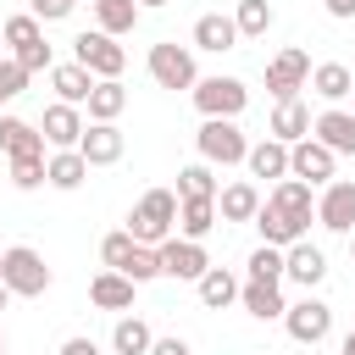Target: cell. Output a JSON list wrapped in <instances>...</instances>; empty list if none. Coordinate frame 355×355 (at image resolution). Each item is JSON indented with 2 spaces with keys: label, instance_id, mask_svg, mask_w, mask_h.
I'll return each instance as SVG.
<instances>
[{
  "label": "cell",
  "instance_id": "1",
  "mask_svg": "<svg viewBox=\"0 0 355 355\" xmlns=\"http://www.w3.org/2000/svg\"><path fill=\"white\" fill-rule=\"evenodd\" d=\"M172 227H178V194L172 189H144V200L128 211L133 244H161V239H172Z\"/></svg>",
  "mask_w": 355,
  "mask_h": 355
},
{
  "label": "cell",
  "instance_id": "2",
  "mask_svg": "<svg viewBox=\"0 0 355 355\" xmlns=\"http://www.w3.org/2000/svg\"><path fill=\"white\" fill-rule=\"evenodd\" d=\"M0 283L11 288V300H39L50 288V266L33 244H11L0 250Z\"/></svg>",
  "mask_w": 355,
  "mask_h": 355
},
{
  "label": "cell",
  "instance_id": "3",
  "mask_svg": "<svg viewBox=\"0 0 355 355\" xmlns=\"http://www.w3.org/2000/svg\"><path fill=\"white\" fill-rule=\"evenodd\" d=\"M194 150H200V161H211V166H244L250 139L239 133V116H205L200 133H194Z\"/></svg>",
  "mask_w": 355,
  "mask_h": 355
},
{
  "label": "cell",
  "instance_id": "4",
  "mask_svg": "<svg viewBox=\"0 0 355 355\" xmlns=\"http://www.w3.org/2000/svg\"><path fill=\"white\" fill-rule=\"evenodd\" d=\"M144 67H150L155 89H194V78H200V67H194V50H189V44H178V39H161V44H150Z\"/></svg>",
  "mask_w": 355,
  "mask_h": 355
},
{
  "label": "cell",
  "instance_id": "5",
  "mask_svg": "<svg viewBox=\"0 0 355 355\" xmlns=\"http://www.w3.org/2000/svg\"><path fill=\"white\" fill-rule=\"evenodd\" d=\"M155 261H161V277H178V283H200V272L211 266L205 255V239H161L155 244Z\"/></svg>",
  "mask_w": 355,
  "mask_h": 355
},
{
  "label": "cell",
  "instance_id": "6",
  "mask_svg": "<svg viewBox=\"0 0 355 355\" xmlns=\"http://www.w3.org/2000/svg\"><path fill=\"white\" fill-rule=\"evenodd\" d=\"M72 61H78V67H89L94 78H122L128 50H122L111 33H100V28H94V33H78V39H72Z\"/></svg>",
  "mask_w": 355,
  "mask_h": 355
},
{
  "label": "cell",
  "instance_id": "7",
  "mask_svg": "<svg viewBox=\"0 0 355 355\" xmlns=\"http://www.w3.org/2000/svg\"><path fill=\"white\" fill-rule=\"evenodd\" d=\"M194 105H200V116H239L244 105H250V89L239 83V78H194Z\"/></svg>",
  "mask_w": 355,
  "mask_h": 355
},
{
  "label": "cell",
  "instance_id": "8",
  "mask_svg": "<svg viewBox=\"0 0 355 355\" xmlns=\"http://www.w3.org/2000/svg\"><path fill=\"white\" fill-rule=\"evenodd\" d=\"M283 327H288L294 344H322V338L333 333V305L305 288V300H294V305L283 311Z\"/></svg>",
  "mask_w": 355,
  "mask_h": 355
},
{
  "label": "cell",
  "instance_id": "9",
  "mask_svg": "<svg viewBox=\"0 0 355 355\" xmlns=\"http://www.w3.org/2000/svg\"><path fill=\"white\" fill-rule=\"evenodd\" d=\"M305 78H311V55H305L300 44H288V50H277V55L266 61V89H272V100H300Z\"/></svg>",
  "mask_w": 355,
  "mask_h": 355
},
{
  "label": "cell",
  "instance_id": "10",
  "mask_svg": "<svg viewBox=\"0 0 355 355\" xmlns=\"http://www.w3.org/2000/svg\"><path fill=\"white\" fill-rule=\"evenodd\" d=\"M333 166H338V155H333L322 139H311V133H305V139H294V144H288V178H300V183H311V189H316V183H333Z\"/></svg>",
  "mask_w": 355,
  "mask_h": 355
},
{
  "label": "cell",
  "instance_id": "11",
  "mask_svg": "<svg viewBox=\"0 0 355 355\" xmlns=\"http://www.w3.org/2000/svg\"><path fill=\"white\" fill-rule=\"evenodd\" d=\"M316 222H322L327 233H349V227H355V183H349V178L322 183V194H316Z\"/></svg>",
  "mask_w": 355,
  "mask_h": 355
},
{
  "label": "cell",
  "instance_id": "12",
  "mask_svg": "<svg viewBox=\"0 0 355 355\" xmlns=\"http://www.w3.org/2000/svg\"><path fill=\"white\" fill-rule=\"evenodd\" d=\"M83 111L78 105H67V100H50L44 105V116H39V133H44V144L50 150H78V139H83Z\"/></svg>",
  "mask_w": 355,
  "mask_h": 355
},
{
  "label": "cell",
  "instance_id": "13",
  "mask_svg": "<svg viewBox=\"0 0 355 355\" xmlns=\"http://www.w3.org/2000/svg\"><path fill=\"white\" fill-rule=\"evenodd\" d=\"M122 150H128V139H122V128H116V122H89V128H83V139H78V155H83L89 166H116V161H122Z\"/></svg>",
  "mask_w": 355,
  "mask_h": 355
},
{
  "label": "cell",
  "instance_id": "14",
  "mask_svg": "<svg viewBox=\"0 0 355 355\" xmlns=\"http://www.w3.org/2000/svg\"><path fill=\"white\" fill-rule=\"evenodd\" d=\"M255 227H261V244H277V250H288L294 239H305V233H311V216H294V211H277L272 200H261V211H255Z\"/></svg>",
  "mask_w": 355,
  "mask_h": 355
},
{
  "label": "cell",
  "instance_id": "15",
  "mask_svg": "<svg viewBox=\"0 0 355 355\" xmlns=\"http://www.w3.org/2000/svg\"><path fill=\"white\" fill-rule=\"evenodd\" d=\"M283 277L300 283V288H316V283L327 277V255H322L311 239H294V244L283 250Z\"/></svg>",
  "mask_w": 355,
  "mask_h": 355
},
{
  "label": "cell",
  "instance_id": "16",
  "mask_svg": "<svg viewBox=\"0 0 355 355\" xmlns=\"http://www.w3.org/2000/svg\"><path fill=\"white\" fill-rule=\"evenodd\" d=\"M311 139H322L333 155H355V111L327 105L322 116H311Z\"/></svg>",
  "mask_w": 355,
  "mask_h": 355
},
{
  "label": "cell",
  "instance_id": "17",
  "mask_svg": "<svg viewBox=\"0 0 355 355\" xmlns=\"http://www.w3.org/2000/svg\"><path fill=\"white\" fill-rule=\"evenodd\" d=\"M255 211H261V189H255L250 178L216 189V216H222V222H255Z\"/></svg>",
  "mask_w": 355,
  "mask_h": 355
},
{
  "label": "cell",
  "instance_id": "18",
  "mask_svg": "<svg viewBox=\"0 0 355 355\" xmlns=\"http://www.w3.org/2000/svg\"><path fill=\"white\" fill-rule=\"evenodd\" d=\"M239 305L255 316V322H283V311H288V300H283V288L277 283H239Z\"/></svg>",
  "mask_w": 355,
  "mask_h": 355
},
{
  "label": "cell",
  "instance_id": "19",
  "mask_svg": "<svg viewBox=\"0 0 355 355\" xmlns=\"http://www.w3.org/2000/svg\"><path fill=\"white\" fill-rule=\"evenodd\" d=\"M244 166H250V178H272V183H277V178H288V144L266 133L261 144L244 150Z\"/></svg>",
  "mask_w": 355,
  "mask_h": 355
},
{
  "label": "cell",
  "instance_id": "20",
  "mask_svg": "<svg viewBox=\"0 0 355 355\" xmlns=\"http://www.w3.org/2000/svg\"><path fill=\"white\" fill-rule=\"evenodd\" d=\"M133 294H139V283L122 277V272H111V266L89 283V300H94L100 311H133Z\"/></svg>",
  "mask_w": 355,
  "mask_h": 355
},
{
  "label": "cell",
  "instance_id": "21",
  "mask_svg": "<svg viewBox=\"0 0 355 355\" xmlns=\"http://www.w3.org/2000/svg\"><path fill=\"white\" fill-rule=\"evenodd\" d=\"M239 44V28H233V17H222V11H205V17H194V50H211V55H222V50H233Z\"/></svg>",
  "mask_w": 355,
  "mask_h": 355
},
{
  "label": "cell",
  "instance_id": "22",
  "mask_svg": "<svg viewBox=\"0 0 355 355\" xmlns=\"http://www.w3.org/2000/svg\"><path fill=\"white\" fill-rule=\"evenodd\" d=\"M50 89H55V100L83 105V100H89V89H94V72H89V67H78V61H55V67H50Z\"/></svg>",
  "mask_w": 355,
  "mask_h": 355
},
{
  "label": "cell",
  "instance_id": "23",
  "mask_svg": "<svg viewBox=\"0 0 355 355\" xmlns=\"http://www.w3.org/2000/svg\"><path fill=\"white\" fill-rule=\"evenodd\" d=\"M305 89H316L327 105H338V100H349V89H355V72H349L344 61H322V67H311Z\"/></svg>",
  "mask_w": 355,
  "mask_h": 355
},
{
  "label": "cell",
  "instance_id": "24",
  "mask_svg": "<svg viewBox=\"0 0 355 355\" xmlns=\"http://www.w3.org/2000/svg\"><path fill=\"white\" fill-rule=\"evenodd\" d=\"M89 122H116L122 111H128V89H122V78H94V89H89Z\"/></svg>",
  "mask_w": 355,
  "mask_h": 355
},
{
  "label": "cell",
  "instance_id": "25",
  "mask_svg": "<svg viewBox=\"0 0 355 355\" xmlns=\"http://www.w3.org/2000/svg\"><path fill=\"white\" fill-rule=\"evenodd\" d=\"M266 133H272V139H283V144L305 139V133H311V105H305V100H277V105H272Z\"/></svg>",
  "mask_w": 355,
  "mask_h": 355
},
{
  "label": "cell",
  "instance_id": "26",
  "mask_svg": "<svg viewBox=\"0 0 355 355\" xmlns=\"http://www.w3.org/2000/svg\"><path fill=\"white\" fill-rule=\"evenodd\" d=\"M83 178H89V161H83L78 150H55V155H44V183H50V189L72 194V189H83Z\"/></svg>",
  "mask_w": 355,
  "mask_h": 355
},
{
  "label": "cell",
  "instance_id": "27",
  "mask_svg": "<svg viewBox=\"0 0 355 355\" xmlns=\"http://www.w3.org/2000/svg\"><path fill=\"white\" fill-rule=\"evenodd\" d=\"M194 288H200V305H205V311H227V305H239V277H233L227 266H205Z\"/></svg>",
  "mask_w": 355,
  "mask_h": 355
},
{
  "label": "cell",
  "instance_id": "28",
  "mask_svg": "<svg viewBox=\"0 0 355 355\" xmlns=\"http://www.w3.org/2000/svg\"><path fill=\"white\" fill-rule=\"evenodd\" d=\"M0 155H44V133L22 116H0Z\"/></svg>",
  "mask_w": 355,
  "mask_h": 355
},
{
  "label": "cell",
  "instance_id": "29",
  "mask_svg": "<svg viewBox=\"0 0 355 355\" xmlns=\"http://www.w3.org/2000/svg\"><path fill=\"white\" fill-rule=\"evenodd\" d=\"M89 6H94L100 33H111V39L133 33V28H139V17H144V6H139V0H89Z\"/></svg>",
  "mask_w": 355,
  "mask_h": 355
},
{
  "label": "cell",
  "instance_id": "30",
  "mask_svg": "<svg viewBox=\"0 0 355 355\" xmlns=\"http://www.w3.org/2000/svg\"><path fill=\"white\" fill-rule=\"evenodd\" d=\"M216 172H211V161H189V166H178V200H216Z\"/></svg>",
  "mask_w": 355,
  "mask_h": 355
},
{
  "label": "cell",
  "instance_id": "31",
  "mask_svg": "<svg viewBox=\"0 0 355 355\" xmlns=\"http://www.w3.org/2000/svg\"><path fill=\"white\" fill-rule=\"evenodd\" d=\"M266 200H272L277 211H294V216H316V194H311V183H300V178H277Z\"/></svg>",
  "mask_w": 355,
  "mask_h": 355
},
{
  "label": "cell",
  "instance_id": "32",
  "mask_svg": "<svg viewBox=\"0 0 355 355\" xmlns=\"http://www.w3.org/2000/svg\"><path fill=\"white\" fill-rule=\"evenodd\" d=\"M150 322L144 316H116V327H111V349L116 355H150Z\"/></svg>",
  "mask_w": 355,
  "mask_h": 355
},
{
  "label": "cell",
  "instance_id": "33",
  "mask_svg": "<svg viewBox=\"0 0 355 355\" xmlns=\"http://www.w3.org/2000/svg\"><path fill=\"white\" fill-rule=\"evenodd\" d=\"M216 227V200H178V233L183 239H205Z\"/></svg>",
  "mask_w": 355,
  "mask_h": 355
},
{
  "label": "cell",
  "instance_id": "34",
  "mask_svg": "<svg viewBox=\"0 0 355 355\" xmlns=\"http://www.w3.org/2000/svg\"><path fill=\"white\" fill-rule=\"evenodd\" d=\"M272 22H277L272 0H239V6H233V28H239V39H261Z\"/></svg>",
  "mask_w": 355,
  "mask_h": 355
},
{
  "label": "cell",
  "instance_id": "35",
  "mask_svg": "<svg viewBox=\"0 0 355 355\" xmlns=\"http://www.w3.org/2000/svg\"><path fill=\"white\" fill-rule=\"evenodd\" d=\"M0 39H6V50H22V44H39V39H44V28H39V17H33V11H17V17H6V22H0Z\"/></svg>",
  "mask_w": 355,
  "mask_h": 355
},
{
  "label": "cell",
  "instance_id": "36",
  "mask_svg": "<svg viewBox=\"0 0 355 355\" xmlns=\"http://www.w3.org/2000/svg\"><path fill=\"white\" fill-rule=\"evenodd\" d=\"M122 277H133L139 288H144V283H155V277H161L155 244H133V250H128V261H122Z\"/></svg>",
  "mask_w": 355,
  "mask_h": 355
},
{
  "label": "cell",
  "instance_id": "37",
  "mask_svg": "<svg viewBox=\"0 0 355 355\" xmlns=\"http://www.w3.org/2000/svg\"><path fill=\"white\" fill-rule=\"evenodd\" d=\"M244 266H250L255 283H283V250H277V244H255Z\"/></svg>",
  "mask_w": 355,
  "mask_h": 355
},
{
  "label": "cell",
  "instance_id": "38",
  "mask_svg": "<svg viewBox=\"0 0 355 355\" xmlns=\"http://www.w3.org/2000/svg\"><path fill=\"white\" fill-rule=\"evenodd\" d=\"M11 183L28 194V189H44V155H11Z\"/></svg>",
  "mask_w": 355,
  "mask_h": 355
},
{
  "label": "cell",
  "instance_id": "39",
  "mask_svg": "<svg viewBox=\"0 0 355 355\" xmlns=\"http://www.w3.org/2000/svg\"><path fill=\"white\" fill-rule=\"evenodd\" d=\"M11 61H17V67H22L28 78H33V72H50V67H55V55H50V44H44V39H39V44H22V50H11Z\"/></svg>",
  "mask_w": 355,
  "mask_h": 355
},
{
  "label": "cell",
  "instance_id": "40",
  "mask_svg": "<svg viewBox=\"0 0 355 355\" xmlns=\"http://www.w3.org/2000/svg\"><path fill=\"white\" fill-rule=\"evenodd\" d=\"M128 250H133V233H128V227H116V233H105V239H100V261H105L111 272H122Z\"/></svg>",
  "mask_w": 355,
  "mask_h": 355
},
{
  "label": "cell",
  "instance_id": "41",
  "mask_svg": "<svg viewBox=\"0 0 355 355\" xmlns=\"http://www.w3.org/2000/svg\"><path fill=\"white\" fill-rule=\"evenodd\" d=\"M22 89H28V72H22L11 55H0V105H6V100H17Z\"/></svg>",
  "mask_w": 355,
  "mask_h": 355
},
{
  "label": "cell",
  "instance_id": "42",
  "mask_svg": "<svg viewBox=\"0 0 355 355\" xmlns=\"http://www.w3.org/2000/svg\"><path fill=\"white\" fill-rule=\"evenodd\" d=\"M72 6H78V0H28V11H33L39 22H61V17H72Z\"/></svg>",
  "mask_w": 355,
  "mask_h": 355
},
{
  "label": "cell",
  "instance_id": "43",
  "mask_svg": "<svg viewBox=\"0 0 355 355\" xmlns=\"http://www.w3.org/2000/svg\"><path fill=\"white\" fill-rule=\"evenodd\" d=\"M150 355H194V349H189V338L172 333V338H150Z\"/></svg>",
  "mask_w": 355,
  "mask_h": 355
},
{
  "label": "cell",
  "instance_id": "44",
  "mask_svg": "<svg viewBox=\"0 0 355 355\" xmlns=\"http://www.w3.org/2000/svg\"><path fill=\"white\" fill-rule=\"evenodd\" d=\"M55 355H100V344L94 338H83V333H72V338H61V349Z\"/></svg>",
  "mask_w": 355,
  "mask_h": 355
},
{
  "label": "cell",
  "instance_id": "45",
  "mask_svg": "<svg viewBox=\"0 0 355 355\" xmlns=\"http://www.w3.org/2000/svg\"><path fill=\"white\" fill-rule=\"evenodd\" d=\"M322 6H327V17H338V22L355 17V0H322Z\"/></svg>",
  "mask_w": 355,
  "mask_h": 355
},
{
  "label": "cell",
  "instance_id": "46",
  "mask_svg": "<svg viewBox=\"0 0 355 355\" xmlns=\"http://www.w3.org/2000/svg\"><path fill=\"white\" fill-rule=\"evenodd\" d=\"M338 355H355V327L344 333V344H338Z\"/></svg>",
  "mask_w": 355,
  "mask_h": 355
},
{
  "label": "cell",
  "instance_id": "47",
  "mask_svg": "<svg viewBox=\"0 0 355 355\" xmlns=\"http://www.w3.org/2000/svg\"><path fill=\"white\" fill-rule=\"evenodd\" d=\"M6 305H11V288H6V283H0V311H6Z\"/></svg>",
  "mask_w": 355,
  "mask_h": 355
},
{
  "label": "cell",
  "instance_id": "48",
  "mask_svg": "<svg viewBox=\"0 0 355 355\" xmlns=\"http://www.w3.org/2000/svg\"><path fill=\"white\" fill-rule=\"evenodd\" d=\"M344 239H349V261H355V227H349V233H344Z\"/></svg>",
  "mask_w": 355,
  "mask_h": 355
},
{
  "label": "cell",
  "instance_id": "49",
  "mask_svg": "<svg viewBox=\"0 0 355 355\" xmlns=\"http://www.w3.org/2000/svg\"><path fill=\"white\" fill-rule=\"evenodd\" d=\"M139 6H166V0H139Z\"/></svg>",
  "mask_w": 355,
  "mask_h": 355
},
{
  "label": "cell",
  "instance_id": "50",
  "mask_svg": "<svg viewBox=\"0 0 355 355\" xmlns=\"http://www.w3.org/2000/svg\"><path fill=\"white\" fill-rule=\"evenodd\" d=\"M0 355H6V333H0Z\"/></svg>",
  "mask_w": 355,
  "mask_h": 355
},
{
  "label": "cell",
  "instance_id": "51",
  "mask_svg": "<svg viewBox=\"0 0 355 355\" xmlns=\"http://www.w3.org/2000/svg\"><path fill=\"white\" fill-rule=\"evenodd\" d=\"M0 50H6V39H0Z\"/></svg>",
  "mask_w": 355,
  "mask_h": 355
},
{
  "label": "cell",
  "instance_id": "52",
  "mask_svg": "<svg viewBox=\"0 0 355 355\" xmlns=\"http://www.w3.org/2000/svg\"><path fill=\"white\" fill-rule=\"evenodd\" d=\"M349 100H355V89H349Z\"/></svg>",
  "mask_w": 355,
  "mask_h": 355
}]
</instances>
